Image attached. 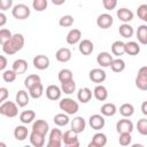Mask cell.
<instances>
[{
	"instance_id": "1",
	"label": "cell",
	"mask_w": 147,
	"mask_h": 147,
	"mask_svg": "<svg viewBox=\"0 0 147 147\" xmlns=\"http://www.w3.org/2000/svg\"><path fill=\"white\" fill-rule=\"evenodd\" d=\"M24 37L22 33H15L11 36L9 40H7L2 46V52L7 55H14L18 51H21L24 46Z\"/></svg>"
},
{
	"instance_id": "2",
	"label": "cell",
	"mask_w": 147,
	"mask_h": 147,
	"mask_svg": "<svg viewBox=\"0 0 147 147\" xmlns=\"http://www.w3.org/2000/svg\"><path fill=\"white\" fill-rule=\"evenodd\" d=\"M59 107L61 110H63L68 115H74L79 110V105L74 99H70V98L62 99L59 103Z\"/></svg>"
},
{
	"instance_id": "3",
	"label": "cell",
	"mask_w": 147,
	"mask_h": 147,
	"mask_svg": "<svg viewBox=\"0 0 147 147\" xmlns=\"http://www.w3.org/2000/svg\"><path fill=\"white\" fill-rule=\"evenodd\" d=\"M17 103H14L13 101H5L1 103L0 106V114L6 116V117H9V118H13L15 116H17L18 114V108H17Z\"/></svg>"
},
{
	"instance_id": "4",
	"label": "cell",
	"mask_w": 147,
	"mask_h": 147,
	"mask_svg": "<svg viewBox=\"0 0 147 147\" xmlns=\"http://www.w3.org/2000/svg\"><path fill=\"white\" fill-rule=\"evenodd\" d=\"M11 14H13V16L16 20H26L30 16L31 10H30V8L26 5H24V3H17V5H15L13 7Z\"/></svg>"
},
{
	"instance_id": "5",
	"label": "cell",
	"mask_w": 147,
	"mask_h": 147,
	"mask_svg": "<svg viewBox=\"0 0 147 147\" xmlns=\"http://www.w3.org/2000/svg\"><path fill=\"white\" fill-rule=\"evenodd\" d=\"M63 133L60 129H52L49 133V139L47 142V147H60L63 142Z\"/></svg>"
},
{
	"instance_id": "6",
	"label": "cell",
	"mask_w": 147,
	"mask_h": 147,
	"mask_svg": "<svg viewBox=\"0 0 147 147\" xmlns=\"http://www.w3.org/2000/svg\"><path fill=\"white\" fill-rule=\"evenodd\" d=\"M136 86L141 91H147V65L141 67L138 70L136 77Z\"/></svg>"
},
{
	"instance_id": "7",
	"label": "cell",
	"mask_w": 147,
	"mask_h": 147,
	"mask_svg": "<svg viewBox=\"0 0 147 147\" xmlns=\"http://www.w3.org/2000/svg\"><path fill=\"white\" fill-rule=\"evenodd\" d=\"M63 144L68 147H78L79 141H78V133L75 132L74 130H68L63 133Z\"/></svg>"
},
{
	"instance_id": "8",
	"label": "cell",
	"mask_w": 147,
	"mask_h": 147,
	"mask_svg": "<svg viewBox=\"0 0 147 147\" xmlns=\"http://www.w3.org/2000/svg\"><path fill=\"white\" fill-rule=\"evenodd\" d=\"M88 77L93 82V83H96V84H100V83H103L107 78V74L105 70L100 69V68H94L90 71L88 74Z\"/></svg>"
},
{
	"instance_id": "9",
	"label": "cell",
	"mask_w": 147,
	"mask_h": 147,
	"mask_svg": "<svg viewBox=\"0 0 147 147\" xmlns=\"http://www.w3.org/2000/svg\"><path fill=\"white\" fill-rule=\"evenodd\" d=\"M31 131L37 132V133H39V134L46 137V134H47L48 131H49V125H48V123H47L46 121H44V119H37L36 122H33Z\"/></svg>"
},
{
	"instance_id": "10",
	"label": "cell",
	"mask_w": 147,
	"mask_h": 147,
	"mask_svg": "<svg viewBox=\"0 0 147 147\" xmlns=\"http://www.w3.org/2000/svg\"><path fill=\"white\" fill-rule=\"evenodd\" d=\"M116 131L118 133H125V132L131 133L133 131V123L130 119H126V118L119 119L116 123Z\"/></svg>"
},
{
	"instance_id": "11",
	"label": "cell",
	"mask_w": 147,
	"mask_h": 147,
	"mask_svg": "<svg viewBox=\"0 0 147 147\" xmlns=\"http://www.w3.org/2000/svg\"><path fill=\"white\" fill-rule=\"evenodd\" d=\"M114 23V18L109 14H101L96 18V25L101 29H109Z\"/></svg>"
},
{
	"instance_id": "12",
	"label": "cell",
	"mask_w": 147,
	"mask_h": 147,
	"mask_svg": "<svg viewBox=\"0 0 147 147\" xmlns=\"http://www.w3.org/2000/svg\"><path fill=\"white\" fill-rule=\"evenodd\" d=\"M88 124H90V126H91L93 130H96V131H98V130H101V129L105 126L106 121H105L103 116H101V115H99V114H94V115H92V116L90 117Z\"/></svg>"
},
{
	"instance_id": "13",
	"label": "cell",
	"mask_w": 147,
	"mask_h": 147,
	"mask_svg": "<svg viewBox=\"0 0 147 147\" xmlns=\"http://www.w3.org/2000/svg\"><path fill=\"white\" fill-rule=\"evenodd\" d=\"M113 55H110V53L108 52H101L98 54L96 56V62L100 67L102 68H107V67H110L111 62H113Z\"/></svg>"
},
{
	"instance_id": "14",
	"label": "cell",
	"mask_w": 147,
	"mask_h": 147,
	"mask_svg": "<svg viewBox=\"0 0 147 147\" xmlns=\"http://www.w3.org/2000/svg\"><path fill=\"white\" fill-rule=\"evenodd\" d=\"M33 65L38 70H45L49 67V59L46 55H37L33 57Z\"/></svg>"
},
{
	"instance_id": "15",
	"label": "cell",
	"mask_w": 147,
	"mask_h": 147,
	"mask_svg": "<svg viewBox=\"0 0 147 147\" xmlns=\"http://www.w3.org/2000/svg\"><path fill=\"white\" fill-rule=\"evenodd\" d=\"M61 94H62V90L56 85H49L46 88V96L52 101L59 100L61 98Z\"/></svg>"
},
{
	"instance_id": "16",
	"label": "cell",
	"mask_w": 147,
	"mask_h": 147,
	"mask_svg": "<svg viewBox=\"0 0 147 147\" xmlns=\"http://www.w3.org/2000/svg\"><path fill=\"white\" fill-rule=\"evenodd\" d=\"M107 144V136L105 133H95L92 138V141L88 144V147H103Z\"/></svg>"
},
{
	"instance_id": "17",
	"label": "cell",
	"mask_w": 147,
	"mask_h": 147,
	"mask_svg": "<svg viewBox=\"0 0 147 147\" xmlns=\"http://www.w3.org/2000/svg\"><path fill=\"white\" fill-rule=\"evenodd\" d=\"M78 48L83 55H90V54H92V52L94 49V45L90 39H83L79 41Z\"/></svg>"
},
{
	"instance_id": "18",
	"label": "cell",
	"mask_w": 147,
	"mask_h": 147,
	"mask_svg": "<svg viewBox=\"0 0 147 147\" xmlns=\"http://www.w3.org/2000/svg\"><path fill=\"white\" fill-rule=\"evenodd\" d=\"M116 14H117L118 20L122 21L123 23H129L130 21L133 20V11L127 8H119Z\"/></svg>"
},
{
	"instance_id": "19",
	"label": "cell",
	"mask_w": 147,
	"mask_h": 147,
	"mask_svg": "<svg viewBox=\"0 0 147 147\" xmlns=\"http://www.w3.org/2000/svg\"><path fill=\"white\" fill-rule=\"evenodd\" d=\"M55 57L59 62L65 63V62L70 61V59H71V51L67 47H62V48L57 49V52L55 54Z\"/></svg>"
},
{
	"instance_id": "20",
	"label": "cell",
	"mask_w": 147,
	"mask_h": 147,
	"mask_svg": "<svg viewBox=\"0 0 147 147\" xmlns=\"http://www.w3.org/2000/svg\"><path fill=\"white\" fill-rule=\"evenodd\" d=\"M85 126H86V122L80 116H77L71 121V130H74L77 133H82L85 130Z\"/></svg>"
},
{
	"instance_id": "21",
	"label": "cell",
	"mask_w": 147,
	"mask_h": 147,
	"mask_svg": "<svg viewBox=\"0 0 147 147\" xmlns=\"http://www.w3.org/2000/svg\"><path fill=\"white\" fill-rule=\"evenodd\" d=\"M80 38H82V32H80V30H78V29H72V30H70V31L68 32L65 39H67V42H68L69 45H76L77 42L80 41Z\"/></svg>"
},
{
	"instance_id": "22",
	"label": "cell",
	"mask_w": 147,
	"mask_h": 147,
	"mask_svg": "<svg viewBox=\"0 0 147 147\" xmlns=\"http://www.w3.org/2000/svg\"><path fill=\"white\" fill-rule=\"evenodd\" d=\"M77 99L82 103H87L92 99V91L88 87H82V88H79V91L77 93Z\"/></svg>"
},
{
	"instance_id": "23",
	"label": "cell",
	"mask_w": 147,
	"mask_h": 147,
	"mask_svg": "<svg viewBox=\"0 0 147 147\" xmlns=\"http://www.w3.org/2000/svg\"><path fill=\"white\" fill-rule=\"evenodd\" d=\"M13 70L17 74V75H22L28 70V62L23 59H18L15 60L13 62Z\"/></svg>"
},
{
	"instance_id": "24",
	"label": "cell",
	"mask_w": 147,
	"mask_h": 147,
	"mask_svg": "<svg viewBox=\"0 0 147 147\" xmlns=\"http://www.w3.org/2000/svg\"><path fill=\"white\" fill-rule=\"evenodd\" d=\"M93 94L98 101H105L108 98V91L103 85H96L93 91Z\"/></svg>"
},
{
	"instance_id": "25",
	"label": "cell",
	"mask_w": 147,
	"mask_h": 147,
	"mask_svg": "<svg viewBox=\"0 0 147 147\" xmlns=\"http://www.w3.org/2000/svg\"><path fill=\"white\" fill-rule=\"evenodd\" d=\"M30 101V94H28L24 90H20L16 93V103L18 105V107H25Z\"/></svg>"
},
{
	"instance_id": "26",
	"label": "cell",
	"mask_w": 147,
	"mask_h": 147,
	"mask_svg": "<svg viewBox=\"0 0 147 147\" xmlns=\"http://www.w3.org/2000/svg\"><path fill=\"white\" fill-rule=\"evenodd\" d=\"M28 134H29V131L24 125H17L14 130V137L18 141L25 140L28 138Z\"/></svg>"
},
{
	"instance_id": "27",
	"label": "cell",
	"mask_w": 147,
	"mask_h": 147,
	"mask_svg": "<svg viewBox=\"0 0 147 147\" xmlns=\"http://www.w3.org/2000/svg\"><path fill=\"white\" fill-rule=\"evenodd\" d=\"M30 142L34 147H42L45 144V136H41L37 132L31 131L30 133Z\"/></svg>"
},
{
	"instance_id": "28",
	"label": "cell",
	"mask_w": 147,
	"mask_h": 147,
	"mask_svg": "<svg viewBox=\"0 0 147 147\" xmlns=\"http://www.w3.org/2000/svg\"><path fill=\"white\" fill-rule=\"evenodd\" d=\"M111 53L116 56H121L125 53V42L121 40H116L111 45Z\"/></svg>"
},
{
	"instance_id": "29",
	"label": "cell",
	"mask_w": 147,
	"mask_h": 147,
	"mask_svg": "<svg viewBox=\"0 0 147 147\" xmlns=\"http://www.w3.org/2000/svg\"><path fill=\"white\" fill-rule=\"evenodd\" d=\"M139 52H140V46L138 45V42H136V41L125 42V53L126 54L134 56V55H138Z\"/></svg>"
},
{
	"instance_id": "30",
	"label": "cell",
	"mask_w": 147,
	"mask_h": 147,
	"mask_svg": "<svg viewBox=\"0 0 147 147\" xmlns=\"http://www.w3.org/2000/svg\"><path fill=\"white\" fill-rule=\"evenodd\" d=\"M137 39L141 45H147V25L142 24L137 30Z\"/></svg>"
},
{
	"instance_id": "31",
	"label": "cell",
	"mask_w": 147,
	"mask_h": 147,
	"mask_svg": "<svg viewBox=\"0 0 147 147\" xmlns=\"http://www.w3.org/2000/svg\"><path fill=\"white\" fill-rule=\"evenodd\" d=\"M118 32L123 38H131L133 36V28L129 23H123L118 28Z\"/></svg>"
},
{
	"instance_id": "32",
	"label": "cell",
	"mask_w": 147,
	"mask_h": 147,
	"mask_svg": "<svg viewBox=\"0 0 147 147\" xmlns=\"http://www.w3.org/2000/svg\"><path fill=\"white\" fill-rule=\"evenodd\" d=\"M40 83H41V79H40V77L38 75H29L24 79V86L28 90H30L31 87H33V86H36V85H38Z\"/></svg>"
},
{
	"instance_id": "33",
	"label": "cell",
	"mask_w": 147,
	"mask_h": 147,
	"mask_svg": "<svg viewBox=\"0 0 147 147\" xmlns=\"http://www.w3.org/2000/svg\"><path fill=\"white\" fill-rule=\"evenodd\" d=\"M101 114L103 116H114L117 111V108L114 103H110V102H107L105 105L101 106Z\"/></svg>"
},
{
	"instance_id": "34",
	"label": "cell",
	"mask_w": 147,
	"mask_h": 147,
	"mask_svg": "<svg viewBox=\"0 0 147 147\" xmlns=\"http://www.w3.org/2000/svg\"><path fill=\"white\" fill-rule=\"evenodd\" d=\"M36 118V113L33 110H24L20 115V121L23 124H29Z\"/></svg>"
},
{
	"instance_id": "35",
	"label": "cell",
	"mask_w": 147,
	"mask_h": 147,
	"mask_svg": "<svg viewBox=\"0 0 147 147\" xmlns=\"http://www.w3.org/2000/svg\"><path fill=\"white\" fill-rule=\"evenodd\" d=\"M61 90L65 94H72L75 92V90H76V83H75V80L74 79H70L68 82L61 83Z\"/></svg>"
},
{
	"instance_id": "36",
	"label": "cell",
	"mask_w": 147,
	"mask_h": 147,
	"mask_svg": "<svg viewBox=\"0 0 147 147\" xmlns=\"http://www.w3.org/2000/svg\"><path fill=\"white\" fill-rule=\"evenodd\" d=\"M29 94H30V96L32 99H39V98H41V95L44 94V86H42V84L40 83V84L31 87L29 90Z\"/></svg>"
},
{
	"instance_id": "37",
	"label": "cell",
	"mask_w": 147,
	"mask_h": 147,
	"mask_svg": "<svg viewBox=\"0 0 147 147\" xmlns=\"http://www.w3.org/2000/svg\"><path fill=\"white\" fill-rule=\"evenodd\" d=\"M69 121H70V119H69L68 114H57V115H55L54 118H53L54 124L57 125V126H65V125L69 123Z\"/></svg>"
},
{
	"instance_id": "38",
	"label": "cell",
	"mask_w": 147,
	"mask_h": 147,
	"mask_svg": "<svg viewBox=\"0 0 147 147\" xmlns=\"http://www.w3.org/2000/svg\"><path fill=\"white\" fill-rule=\"evenodd\" d=\"M133 113H134V107L131 103H123L119 107V114L123 117H130L133 115Z\"/></svg>"
},
{
	"instance_id": "39",
	"label": "cell",
	"mask_w": 147,
	"mask_h": 147,
	"mask_svg": "<svg viewBox=\"0 0 147 147\" xmlns=\"http://www.w3.org/2000/svg\"><path fill=\"white\" fill-rule=\"evenodd\" d=\"M110 68L114 72H122L125 69V62L122 59H115V60H113Z\"/></svg>"
},
{
	"instance_id": "40",
	"label": "cell",
	"mask_w": 147,
	"mask_h": 147,
	"mask_svg": "<svg viewBox=\"0 0 147 147\" xmlns=\"http://www.w3.org/2000/svg\"><path fill=\"white\" fill-rule=\"evenodd\" d=\"M57 78H59V80H60L61 83L68 82V80H70V79H74V78H72V71H71L70 69H62V70H60Z\"/></svg>"
},
{
	"instance_id": "41",
	"label": "cell",
	"mask_w": 147,
	"mask_h": 147,
	"mask_svg": "<svg viewBox=\"0 0 147 147\" xmlns=\"http://www.w3.org/2000/svg\"><path fill=\"white\" fill-rule=\"evenodd\" d=\"M16 76H17V74L13 69L11 70H5V71H2V79L6 83H13L16 79Z\"/></svg>"
},
{
	"instance_id": "42",
	"label": "cell",
	"mask_w": 147,
	"mask_h": 147,
	"mask_svg": "<svg viewBox=\"0 0 147 147\" xmlns=\"http://www.w3.org/2000/svg\"><path fill=\"white\" fill-rule=\"evenodd\" d=\"M47 0H33L32 1V7L36 11H44L47 8Z\"/></svg>"
},
{
	"instance_id": "43",
	"label": "cell",
	"mask_w": 147,
	"mask_h": 147,
	"mask_svg": "<svg viewBox=\"0 0 147 147\" xmlns=\"http://www.w3.org/2000/svg\"><path fill=\"white\" fill-rule=\"evenodd\" d=\"M137 130L141 136H147V118H141L137 122Z\"/></svg>"
},
{
	"instance_id": "44",
	"label": "cell",
	"mask_w": 147,
	"mask_h": 147,
	"mask_svg": "<svg viewBox=\"0 0 147 147\" xmlns=\"http://www.w3.org/2000/svg\"><path fill=\"white\" fill-rule=\"evenodd\" d=\"M59 24L62 28H69V26H71L74 24V17L71 15H64V16H62L60 18Z\"/></svg>"
},
{
	"instance_id": "45",
	"label": "cell",
	"mask_w": 147,
	"mask_h": 147,
	"mask_svg": "<svg viewBox=\"0 0 147 147\" xmlns=\"http://www.w3.org/2000/svg\"><path fill=\"white\" fill-rule=\"evenodd\" d=\"M132 137L131 133L125 132V133H119V138H118V142L121 146H129L131 144Z\"/></svg>"
},
{
	"instance_id": "46",
	"label": "cell",
	"mask_w": 147,
	"mask_h": 147,
	"mask_svg": "<svg viewBox=\"0 0 147 147\" xmlns=\"http://www.w3.org/2000/svg\"><path fill=\"white\" fill-rule=\"evenodd\" d=\"M137 15L140 20H142L144 22L147 23V5H140L137 9Z\"/></svg>"
},
{
	"instance_id": "47",
	"label": "cell",
	"mask_w": 147,
	"mask_h": 147,
	"mask_svg": "<svg viewBox=\"0 0 147 147\" xmlns=\"http://www.w3.org/2000/svg\"><path fill=\"white\" fill-rule=\"evenodd\" d=\"M11 32L8 29H1L0 30V44L3 45L7 40H9L11 38Z\"/></svg>"
},
{
	"instance_id": "48",
	"label": "cell",
	"mask_w": 147,
	"mask_h": 147,
	"mask_svg": "<svg viewBox=\"0 0 147 147\" xmlns=\"http://www.w3.org/2000/svg\"><path fill=\"white\" fill-rule=\"evenodd\" d=\"M102 3L107 10H113L117 6V0H102Z\"/></svg>"
},
{
	"instance_id": "49",
	"label": "cell",
	"mask_w": 147,
	"mask_h": 147,
	"mask_svg": "<svg viewBox=\"0 0 147 147\" xmlns=\"http://www.w3.org/2000/svg\"><path fill=\"white\" fill-rule=\"evenodd\" d=\"M13 6V0H0V9L2 11L10 9Z\"/></svg>"
},
{
	"instance_id": "50",
	"label": "cell",
	"mask_w": 147,
	"mask_h": 147,
	"mask_svg": "<svg viewBox=\"0 0 147 147\" xmlns=\"http://www.w3.org/2000/svg\"><path fill=\"white\" fill-rule=\"evenodd\" d=\"M8 98V90L6 87H1L0 88V101L5 102V100Z\"/></svg>"
},
{
	"instance_id": "51",
	"label": "cell",
	"mask_w": 147,
	"mask_h": 147,
	"mask_svg": "<svg viewBox=\"0 0 147 147\" xmlns=\"http://www.w3.org/2000/svg\"><path fill=\"white\" fill-rule=\"evenodd\" d=\"M0 61H1V63H0V70L1 71H5V68L7 65V59H6V56L5 55H1L0 56Z\"/></svg>"
},
{
	"instance_id": "52",
	"label": "cell",
	"mask_w": 147,
	"mask_h": 147,
	"mask_svg": "<svg viewBox=\"0 0 147 147\" xmlns=\"http://www.w3.org/2000/svg\"><path fill=\"white\" fill-rule=\"evenodd\" d=\"M6 18H7L6 15L3 13H0V26H3L6 24V21H7Z\"/></svg>"
},
{
	"instance_id": "53",
	"label": "cell",
	"mask_w": 147,
	"mask_h": 147,
	"mask_svg": "<svg viewBox=\"0 0 147 147\" xmlns=\"http://www.w3.org/2000/svg\"><path fill=\"white\" fill-rule=\"evenodd\" d=\"M141 113H142L145 116H147V101H144V102L141 103Z\"/></svg>"
},
{
	"instance_id": "54",
	"label": "cell",
	"mask_w": 147,
	"mask_h": 147,
	"mask_svg": "<svg viewBox=\"0 0 147 147\" xmlns=\"http://www.w3.org/2000/svg\"><path fill=\"white\" fill-rule=\"evenodd\" d=\"M51 1H52V3L55 5V6H61V5H63V3L65 2V0H51Z\"/></svg>"
}]
</instances>
